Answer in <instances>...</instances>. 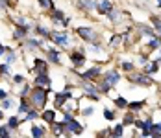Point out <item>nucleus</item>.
Here are the masks:
<instances>
[{"label":"nucleus","mask_w":161,"mask_h":138,"mask_svg":"<svg viewBox=\"0 0 161 138\" xmlns=\"http://www.w3.org/2000/svg\"><path fill=\"white\" fill-rule=\"evenodd\" d=\"M6 61H8V64H11V63H15V61H17V54H15V52H9V55L6 57Z\"/></svg>","instance_id":"c9c22d12"},{"label":"nucleus","mask_w":161,"mask_h":138,"mask_svg":"<svg viewBox=\"0 0 161 138\" xmlns=\"http://www.w3.org/2000/svg\"><path fill=\"white\" fill-rule=\"evenodd\" d=\"M104 118H106V120H109V122H113V120L117 118V114L113 112L111 109H106V110H104Z\"/></svg>","instance_id":"cd10ccee"},{"label":"nucleus","mask_w":161,"mask_h":138,"mask_svg":"<svg viewBox=\"0 0 161 138\" xmlns=\"http://www.w3.org/2000/svg\"><path fill=\"white\" fill-rule=\"evenodd\" d=\"M128 79L131 83H137V85H141V87H152V79L148 77V74H130Z\"/></svg>","instance_id":"7ed1b4c3"},{"label":"nucleus","mask_w":161,"mask_h":138,"mask_svg":"<svg viewBox=\"0 0 161 138\" xmlns=\"http://www.w3.org/2000/svg\"><path fill=\"white\" fill-rule=\"evenodd\" d=\"M67 133H69V135H72V133H74V135H81V133H83V125H80L74 118H70V120L67 122Z\"/></svg>","instance_id":"423d86ee"},{"label":"nucleus","mask_w":161,"mask_h":138,"mask_svg":"<svg viewBox=\"0 0 161 138\" xmlns=\"http://www.w3.org/2000/svg\"><path fill=\"white\" fill-rule=\"evenodd\" d=\"M0 107L2 109H13L15 107V100H11V98H4V100H0Z\"/></svg>","instance_id":"aec40b11"},{"label":"nucleus","mask_w":161,"mask_h":138,"mask_svg":"<svg viewBox=\"0 0 161 138\" xmlns=\"http://www.w3.org/2000/svg\"><path fill=\"white\" fill-rule=\"evenodd\" d=\"M19 123H20V120H19L17 116H11V118L8 120V125H9L11 129H17V127H19Z\"/></svg>","instance_id":"c85d7f7f"},{"label":"nucleus","mask_w":161,"mask_h":138,"mask_svg":"<svg viewBox=\"0 0 161 138\" xmlns=\"http://www.w3.org/2000/svg\"><path fill=\"white\" fill-rule=\"evenodd\" d=\"M4 98H8V92H6V90H0V100H4Z\"/></svg>","instance_id":"ea45409f"},{"label":"nucleus","mask_w":161,"mask_h":138,"mask_svg":"<svg viewBox=\"0 0 161 138\" xmlns=\"http://www.w3.org/2000/svg\"><path fill=\"white\" fill-rule=\"evenodd\" d=\"M102 74V68H98V66H93V68H89V70H85V72H81L80 76L81 79H95Z\"/></svg>","instance_id":"1a4fd4ad"},{"label":"nucleus","mask_w":161,"mask_h":138,"mask_svg":"<svg viewBox=\"0 0 161 138\" xmlns=\"http://www.w3.org/2000/svg\"><path fill=\"white\" fill-rule=\"evenodd\" d=\"M78 35H80L85 43H89V44H91V43H100V41H98L97 31L93 30V28H85V26H81V28H78Z\"/></svg>","instance_id":"f03ea898"},{"label":"nucleus","mask_w":161,"mask_h":138,"mask_svg":"<svg viewBox=\"0 0 161 138\" xmlns=\"http://www.w3.org/2000/svg\"><path fill=\"white\" fill-rule=\"evenodd\" d=\"M135 122V118H133V114H126V116H124V125H131V123Z\"/></svg>","instance_id":"72a5a7b5"},{"label":"nucleus","mask_w":161,"mask_h":138,"mask_svg":"<svg viewBox=\"0 0 161 138\" xmlns=\"http://www.w3.org/2000/svg\"><path fill=\"white\" fill-rule=\"evenodd\" d=\"M35 72L37 74H48V64L47 61H43V59H35Z\"/></svg>","instance_id":"ddd939ff"},{"label":"nucleus","mask_w":161,"mask_h":138,"mask_svg":"<svg viewBox=\"0 0 161 138\" xmlns=\"http://www.w3.org/2000/svg\"><path fill=\"white\" fill-rule=\"evenodd\" d=\"M39 6L45 8V9H48V11L54 9V2H52V0H39Z\"/></svg>","instance_id":"a878e982"},{"label":"nucleus","mask_w":161,"mask_h":138,"mask_svg":"<svg viewBox=\"0 0 161 138\" xmlns=\"http://www.w3.org/2000/svg\"><path fill=\"white\" fill-rule=\"evenodd\" d=\"M28 30H30V24H26V26H17V30L13 31V39H17V41L26 39V37H28Z\"/></svg>","instance_id":"9d476101"},{"label":"nucleus","mask_w":161,"mask_h":138,"mask_svg":"<svg viewBox=\"0 0 161 138\" xmlns=\"http://www.w3.org/2000/svg\"><path fill=\"white\" fill-rule=\"evenodd\" d=\"M145 105H146V100H141V101H131V103H128V109H130V110H133V112H137V110H141Z\"/></svg>","instance_id":"a211bd4d"},{"label":"nucleus","mask_w":161,"mask_h":138,"mask_svg":"<svg viewBox=\"0 0 161 138\" xmlns=\"http://www.w3.org/2000/svg\"><path fill=\"white\" fill-rule=\"evenodd\" d=\"M124 135V123H117L115 127H111V136H122Z\"/></svg>","instance_id":"6ab92c4d"},{"label":"nucleus","mask_w":161,"mask_h":138,"mask_svg":"<svg viewBox=\"0 0 161 138\" xmlns=\"http://www.w3.org/2000/svg\"><path fill=\"white\" fill-rule=\"evenodd\" d=\"M102 79H106L111 87H115V85L120 81V74H119L115 68H111V70H108V72H104V74H102Z\"/></svg>","instance_id":"39448f33"},{"label":"nucleus","mask_w":161,"mask_h":138,"mask_svg":"<svg viewBox=\"0 0 161 138\" xmlns=\"http://www.w3.org/2000/svg\"><path fill=\"white\" fill-rule=\"evenodd\" d=\"M47 90L48 89H43V87H37L32 90V96H30V101L35 109H43V105L47 103Z\"/></svg>","instance_id":"f257e3e1"},{"label":"nucleus","mask_w":161,"mask_h":138,"mask_svg":"<svg viewBox=\"0 0 161 138\" xmlns=\"http://www.w3.org/2000/svg\"><path fill=\"white\" fill-rule=\"evenodd\" d=\"M108 17H109V18H111V22H119V20H120V11H119V9H115V8H113L111 11H109V13H108Z\"/></svg>","instance_id":"5701e85b"},{"label":"nucleus","mask_w":161,"mask_h":138,"mask_svg":"<svg viewBox=\"0 0 161 138\" xmlns=\"http://www.w3.org/2000/svg\"><path fill=\"white\" fill-rule=\"evenodd\" d=\"M11 131H13V129H11L9 125H2V127H0V136H2V138L11 136Z\"/></svg>","instance_id":"b1692460"},{"label":"nucleus","mask_w":161,"mask_h":138,"mask_svg":"<svg viewBox=\"0 0 161 138\" xmlns=\"http://www.w3.org/2000/svg\"><path fill=\"white\" fill-rule=\"evenodd\" d=\"M19 112L20 114H26L28 112V100L24 96H20V107H19Z\"/></svg>","instance_id":"412c9836"},{"label":"nucleus","mask_w":161,"mask_h":138,"mask_svg":"<svg viewBox=\"0 0 161 138\" xmlns=\"http://www.w3.org/2000/svg\"><path fill=\"white\" fill-rule=\"evenodd\" d=\"M158 70H159V64L154 61L152 64H148L146 63L145 64V74H148V76H152V74H158Z\"/></svg>","instance_id":"f3484780"},{"label":"nucleus","mask_w":161,"mask_h":138,"mask_svg":"<svg viewBox=\"0 0 161 138\" xmlns=\"http://www.w3.org/2000/svg\"><path fill=\"white\" fill-rule=\"evenodd\" d=\"M113 9V4L109 0H97V11L100 15H108Z\"/></svg>","instance_id":"0eeeda50"},{"label":"nucleus","mask_w":161,"mask_h":138,"mask_svg":"<svg viewBox=\"0 0 161 138\" xmlns=\"http://www.w3.org/2000/svg\"><path fill=\"white\" fill-rule=\"evenodd\" d=\"M13 83H15V85H20V83H24V77H22V76H13Z\"/></svg>","instance_id":"58836bf2"},{"label":"nucleus","mask_w":161,"mask_h":138,"mask_svg":"<svg viewBox=\"0 0 161 138\" xmlns=\"http://www.w3.org/2000/svg\"><path fill=\"white\" fill-rule=\"evenodd\" d=\"M52 17H54V20L58 22V20H63L65 15H63V11H58V9H52Z\"/></svg>","instance_id":"7c9ffc66"},{"label":"nucleus","mask_w":161,"mask_h":138,"mask_svg":"<svg viewBox=\"0 0 161 138\" xmlns=\"http://www.w3.org/2000/svg\"><path fill=\"white\" fill-rule=\"evenodd\" d=\"M120 39H122V35H113L111 41H109V44L111 46H119L120 44Z\"/></svg>","instance_id":"2f4dec72"},{"label":"nucleus","mask_w":161,"mask_h":138,"mask_svg":"<svg viewBox=\"0 0 161 138\" xmlns=\"http://www.w3.org/2000/svg\"><path fill=\"white\" fill-rule=\"evenodd\" d=\"M2 118H4V109L0 107V120H2Z\"/></svg>","instance_id":"79ce46f5"},{"label":"nucleus","mask_w":161,"mask_h":138,"mask_svg":"<svg viewBox=\"0 0 161 138\" xmlns=\"http://www.w3.org/2000/svg\"><path fill=\"white\" fill-rule=\"evenodd\" d=\"M69 59L72 61L74 66H81L85 63V55H83V52H70L69 54Z\"/></svg>","instance_id":"6e6552de"},{"label":"nucleus","mask_w":161,"mask_h":138,"mask_svg":"<svg viewBox=\"0 0 161 138\" xmlns=\"http://www.w3.org/2000/svg\"><path fill=\"white\" fill-rule=\"evenodd\" d=\"M8 4H9V6L13 8V6H17V0H8Z\"/></svg>","instance_id":"a19ab883"},{"label":"nucleus","mask_w":161,"mask_h":138,"mask_svg":"<svg viewBox=\"0 0 161 138\" xmlns=\"http://www.w3.org/2000/svg\"><path fill=\"white\" fill-rule=\"evenodd\" d=\"M152 22H154V30H156V31L161 35V18H154Z\"/></svg>","instance_id":"f704fd0d"},{"label":"nucleus","mask_w":161,"mask_h":138,"mask_svg":"<svg viewBox=\"0 0 161 138\" xmlns=\"http://www.w3.org/2000/svg\"><path fill=\"white\" fill-rule=\"evenodd\" d=\"M41 114L35 110V109H28V112L24 114V120H35V118H39Z\"/></svg>","instance_id":"4be33fe9"},{"label":"nucleus","mask_w":161,"mask_h":138,"mask_svg":"<svg viewBox=\"0 0 161 138\" xmlns=\"http://www.w3.org/2000/svg\"><path fill=\"white\" fill-rule=\"evenodd\" d=\"M30 92H32L30 85H24V87H22V90H20V96H26V94H30Z\"/></svg>","instance_id":"4c0bfd02"},{"label":"nucleus","mask_w":161,"mask_h":138,"mask_svg":"<svg viewBox=\"0 0 161 138\" xmlns=\"http://www.w3.org/2000/svg\"><path fill=\"white\" fill-rule=\"evenodd\" d=\"M115 105H117L119 109H126V107H128V101H126L124 98H120V96H119V98H115Z\"/></svg>","instance_id":"bb28decb"},{"label":"nucleus","mask_w":161,"mask_h":138,"mask_svg":"<svg viewBox=\"0 0 161 138\" xmlns=\"http://www.w3.org/2000/svg\"><path fill=\"white\" fill-rule=\"evenodd\" d=\"M120 66H122V70H124V72H133V63L122 61V63H120Z\"/></svg>","instance_id":"c756f323"},{"label":"nucleus","mask_w":161,"mask_h":138,"mask_svg":"<svg viewBox=\"0 0 161 138\" xmlns=\"http://www.w3.org/2000/svg\"><path fill=\"white\" fill-rule=\"evenodd\" d=\"M78 4H80L81 9H87V11H91V9H97V4H95L93 0H78Z\"/></svg>","instance_id":"dca6fc26"},{"label":"nucleus","mask_w":161,"mask_h":138,"mask_svg":"<svg viewBox=\"0 0 161 138\" xmlns=\"http://www.w3.org/2000/svg\"><path fill=\"white\" fill-rule=\"evenodd\" d=\"M30 133H32V136H35V138H41V136L47 135L45 127H41V125H32V127H30Z\"/></svg>","instance_id":"4468645a"},{"label":"nucleus","mask_w":161,"mask_h":138,"mask_svg":"<svg viewBox=\"0 0 161 138\" xmlns=\"http://www.w3.org/2000/svg\"><path fill=\"white\" fill-rule=\"evenodd\" d=\"M47 57H48V61L54 63V64H61V55H59V52H58L56 48H50L48 52H47Z\"/></svg>","instance_id":"f8f14e48"},{"label":"nucleus","mask_w":161,"mask_h":138,"mask_svg":"<svg viewBox=\"0 0 161 138\" xmlns=\"http://www.w3.org/2000/svg\"><path fill=\"white\" fill-rule=\"evenodd\" d=\"M52 41H54L56 44L63 46V48H67V46L70 44V37H69L67 31H56V33L52 35Z\"/></svg>","instance_id":"20e7f679"},{"label":"nucleus","mask_w":161,"mask_h":138,"mask_svg":"<svg viewBox=\"0 0 161 138\" xmlns=\"http://www.w3.org/2000/svg\"><path fill=\"white\" fill-rule=\"evenodd\" d=\"M93 112H95V107H85L83 110H81L83 116H93Z\"/></svg>","instance_id":"e433bc0d"},{"label":"nucleus","mask_w":161,"mask_h":138,"mask_svg":"<svg viewBox=\"0 0 161 138\" xmlns=\"http://www.w3.org/2000/svg\"><path fill=\"white\" fill-rule=\"evenodd\" d=\"M9 74V64H0V76H8Z\"/></svg>","instance_id":"473e14b6"},{"label":"nucleus","mask_w":161,"mask_h":138,"mask_svg":"<svg viewBox=\"0 0 161 138\" xmlns=\"http://www.w3.org/2000/svg\"><path fill=\"white\" fill-rule=\"evenodd\" d=\"M50 77L48 74H37V77H35V85L37 87H43V89H50Z\"/></svg>","instance_id":"9b49d317"},{"label":"nucleus","mask_w":161,"mask_h":138,"mask_svg":"<svg viewBox=\"0 0 161 138\" xmlns=\"http://www.w3.org/2000/svg\"><path fill=\"white\" fill-rule=\"evenodd\" d=\"M35 31H37L39 35L47 37V39H50V37H52V35H50V31H48V28H45V26H37V28H35Z\"/></svg>","instance_id":"393cba45"},{"label":"nucleus","mask_w":161,"mask_h":138,"mask_svg":"<svg viewBox=\"0 0 161 138\" xmlns=\"http://www.w3.org/2000/svg\"><path fill=\"white\" fill-rule=\"evenodd\" d=\"M43 120L47 123H54V120H56V110H52V109H48V110H43Z\"/></svg>","instance_id":"2eb2a0df"}]
</instances>
